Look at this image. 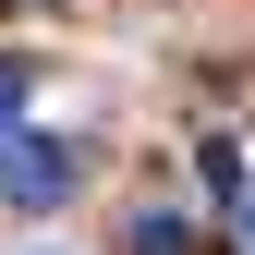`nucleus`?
I'll return each instance as SVG.
<instances>
[{
  "mask_svg": "<svg viewBox=\"0 0 255 255\" xmlns=\"http://www.w3.org/2000/svg\"><path fill=\"white\" fill-rule=\"evenodd\" d=\"M73 182H85V158L61 146V134H12V158H0V195H12L24 219H49L61 195H73Z\"/></svg>",
  "mask_w": 255,
  "mask_h": 255,
  "instance_id": "nucleus-1",
  "label": "nucleus"
},
{
  "mask_svg": "<svg viewBox=\"0 0 255 255\" xmlns=\"http://www.w3.org/2000/svg\"><path fill=\"white\" fill-rule=\"evenodd\" d=\"M134 255H195V231H182L170 207H146V219H134Z\"/></svg>",
  "mask_w": 255,
  "mask_h": 255,
  "instance_id": "nucleus-2",
  "label": "nucleus"
},
{
  "mask_svg": "<svg viewBox=\"0 0 255 255\" xmlns=\"http://www.w3.org/2000/svg\"><path fill=\"white\" fill-rule=\"evenodd\" d=\"M12 110H24V73L0 61V146H12Z\"/></svg>",
  "mask_w": 255,
  "mask_h": 255,
  "instance_id": "nucleus-3",
  "label": "nucleus"
},
{
  "mask_svg": "<svg viewBox=\"0 0 255 255\" xmlns=\"http://www.w3.org/2000/svg\"><path fill=\"white\" fill-rule=\"evenodd\" d=\"M231 255H255V207H243V219H231Z\"/></svg>",
  "mask_w": 255,
  "mask_h": 255,
  "instance_id": "nucleus-4",
  "label": "nucleus"
}]
</instances>
